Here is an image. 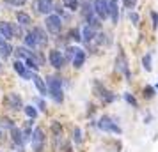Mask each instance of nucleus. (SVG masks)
Here are the masks:
<instances>
[{"label": "nucleus", "instance_id": "obj_10", "mask_svg": "<svg viewBox=\"0 0 158 152\" xmlns=\"http://www.w3.org/2000/svg\"><path fill=\"white\" fill-rule=\"evenodd\" d=\"M115 69H117V71H121V72H124V74H126V78H130L128 65H126V60H124V55H123V53L117 57V60H115Z\"/></svg>", "mask_w": 158, "mask_h": 152}, {"label": "nucleus", "instance_id": "obj_2", "mask_svg": "<svg viewBox=\"0 0 158 152\" xmlns=\"http://www.w3.org/2000/svg\"><path fill=\"white\" fill-rule=\"evenodd\" d=\"M68 57L71 58V64L75 67H82L85 62V51L80 48H68Z\"/></svg>", "mask_w": 158, "mask_h": 152}, {"label": "nucleus", "instance_id": "obj_4", "mask_svg": "<svg viewBox=\"0 0 158 152\" xmlns=\"http://www.w3.org/2000/svg\"><path fill=\"white\" fill-rule=\"evenodd\" d=\"M98 126H100V129L108 131V133H115V134H121V133H123L121 127H119L115 122H112V119H108V117H103Z\"/></svg>", "mask_w": 158, "mask_h": 152}, {"label": "nucleus", "instance_id": "obj_8", "mask_svg": "<svg viewBox=\"0 0 158 152\" xmlns=\"http://www.w3.org/2000/svg\"><path fill=\"white\" fill-rule=\"evenodd\" d=\"M108 16L112 18V21H119V7H117V0H108Z\"/></svg>", "mask_w": 158, "mask_h": 152}, {"label": "nucleus", "instance_id": "obj_31", "mask_svg": "<svg viewBox=\"0 0 158 152\" xmlns=\"http://www.w3.org/2000/svg\"><path fill=\"white\" fill-rule=\"evenodd\" d=\"M130 21L133 23V25H137L139 23V14L137 13H130Z\"/></svg>", "mask_w": 158, "mask_h": 152}, {"label": "nucleus", "instance_id": "obj_9", "mask_svg": "<svg viewBox=\"0 0 158 152\" xmlns=\"http://www.w3.org/2000/svg\"><path fill=\"white\" fill-rule=\"evenodd\" d=\"M0 36L4 37V39H13V36H15V32H13V25L7 23V21L0 23Z\"/></svg>", "mask_w": 158, "mask_h": 152}, {"label": "nucleus", "instance_id": "obj_26", "mask_svg": "<svg viewBox=\"0 0 158 152\" xmlns=\"http://www.w3.org/2000/svg\"><path fill=\"white\" fill-rule=\"evenodd\" d=\"M142 64H144V69H146V71H151V55L149 53L142 58Z\"/></svg>", "mask_w": 158, "mask_h": 152}, {"label": "nucleus", "instance_id": "obj_29", "mask_svg": "<svg viewBox=\"0 0 158 152\" xmlns=\"http://www.w3.org/2000/svg\"><path fill=\"white\" fill-rule=\"evenodd\" d=\"M153 92H155V88L153 87H146L144 88V95H146V97H153V95H155Z\"/></svg>", "mask_w": 158, "mask_h": 152}, {"label": "nucleus", "instance_id": "obj_23", "mask_svg": "<svg viewBox=\"0 0 158 152\" xmlns=\"http://www.w3.org/2000/svg\"><path fill=\"white\" fill-rule=\"evenodd\" d=\"M23 110H25V113H27L30 119H36L37 117V110L34 108V106H23Z\"/></svg>", "mask_w": 158, "mask_h": 152}, {"label": "nucleus", "instance_id": "obj_33", "mask_svg": "<svg viewBox=\"0 0 158 152\" xmlns=\"http://www.w3.org/2000/svg\"><path fill=\"white\" fill-rule=\"evenodd\" d=\"M124 97H126V101H128V103H131L133 106H137V101H135V99H133V97H131V95H130V94H126V95H124Z\"/></svg>", "mask_w": 158, "mask_h": 152}, {"label": "nucleus", "instance_id": "obj_27", "mask_svg": "<svg viewBox=\"0 0 158 152\" xmlns=\"http://www.w3.org/2000/svg\"><path fill=\"white\" fill-rule=\"evenodd\" d=\"M6 4H9V6H15V7H18V6H25V2L27 0H4Z\"/></svg>", "mask_w": 158, "mask_h": 152}, {"label": "nucleus", "instance_id": "obj_24", "mask_svg": "<svg viewBox=\"0 0 158 152\" xmlns=\"http://www.w3.org/2000/svg\"><path fill=\"white\" fill-rule=\"evenodd\" d=\"M64 4L69 11H77V9H78V2H77V0H64Z\"/></svg>", "mask_w": 158, "mask_h": 152}, {"label": "nucleus", "instance_id": "obj_20", "mask_svg": "<svg viewBox=\"0 0 158 152\" xmlns=\"http://www.w3.org/2000/svg\"><path fill=\"white\" fill-rule=\"evenodd\" d=\"M25 60H27V67H30L32 71H37V69H39V62L34 58V55H29Z\"/></svg>", "mask_w": 158, "mask_h": 152}, {"label": "nucleus", "instance_id": "obj_21", "mask_svg": "<svg viewBox=\"0 0 158 152\" xmlns=\"http://www.w3.org/2000/svg\"><path fill=\"white\" fill-rule=\"evenodd\" d=\"M11 53H13V48H11L7 43H2V44H0V55H2L4 58H7Z\"/></svg>", "mask_w": 158, "mask_h": 152}, {"label": "nucleus", "instance_id": "obj_13", "mask_svg": "<svg viewBox=\"0 0 158 152\" xmlns=\"http://www.w3.org/2000/svg\"><path fill=\"white\" fill-rule=\"evenodd\" d=\"M7 103H9V106H11L13 110L23 108V106H22V99H20V95H18V94H9L7 95Z\"/></svg>", "mask_w": 158, "mask_h": 152}, {"label": "nucleus", "instance_id": "obj_5", "mask_svg": "<svg viewBox=\"0 0 158 152\" xmlns=\"http://www.w3.org/2000/svg\"><path fill=\"white\" fill-rule=\"evenodd\" d=\"M32 147H34V150L36 152H41L43 150V143H44V136H43V129L41 127H36V129L32 131Z\"/></svg>", "mask_w": 158, "mask_h": 152}, {"label": "nucleus", "instance_id": "obj_15", "mask_svg": "<svg viewBox=\"0 0 158 152\" xmlns=\"http://www.w3.org/2000/svg\"><path fill=\"white\" fill-rule=\"evenodd\" d=\"M30 78H32V80H34V83H36L37 90H39V94H41V95H46V92H48V90H46V85H44V81L41 80V78H39V76H37V74H32V76H30Z\"/></svg>", "mask_w": 158, "mask_h": 152}, {"label": "nucleus", "instance_id": "obj_1", "mask_svg": "<svg viewBox=\"0 0 158 152\" xmlns=\"http://www.w3.org/2000/svg\"><path fill=\"white\" fill-rule=\"evenodd\" d=\"M44 27L50 30L52 34H59L60 29H62V20L59 14H48L46 20H44Z\"/></svg>", "mask_w": 158, "mask_h": 152}, {"label": "nucleus", "instance_id": "obj_34", "mask_svg": "<svg viewBox=\"0 0 158 152\" xmlns=\"http://www.w3.org/2000/svg\"><path fill=\"white\" fill-rule=\"evenodd\" d=\"M2 126H4V127H9V129L13 127V124H11V120H7V119H4V120H2Z\"/></svg>", "mask_w": 158, "mask_h": 152}, {"label": "nucleus", "instance_id": "obj_12", "mask_svg": "<svg viewBox=\"0 0 158 152\" xmlns=\"http://www.w3.org/2000/svg\"><path fill=\"white\" fill-rule=\"evenodd\" d=\"M15 71L18 72L20 76H22L23 80H29L30 76H32V72L27 71V69H25V65H23L22 62H20V60H16V62H15Z\"/></svg>", "mask_w": 158, "mask_h": 152}, {"label": "nucleus", "instance_id": "obj_25", "mask_svg": "<svg viewBox=\"0 0 158 152\" xmlns=\"http://www.w3.org/2000/svg\"><path fill=\"white\" fill-rule=\"evenodd\" d=\"M73 140H75V143H82V133H80L78 127L73 129Z\"/></svg>", "mask_w": 158, "mask_h": 152}, {"label": "nucleus", "instance_id": "obj_17", "mask_svg": "<svg viewBox=\"0 0 158 152\" xmlns=\"http://www.w3.org/2000/svg\"><path fill=\"white\" fill-rule=\"evenodd\" d=\"M25 46H27V48H32V50H36L37 46H39V44H37L36 36H34L32 32H29V34L25 36Z\"/></svg>", "mask_w": 158, "mask_h": 152}, {"label": "nucleus", "instance_id": "obj_3", "mask_svg": "<svg viewBox=\"0 0 158 152\" xmlns=\"http://www.w3.org/2000/svg\"><path fill=\"white\" fill-rule=\"evenodd\" d=\"M93 9H94V14L100 20L108 18V0H94Z\"/></svg>", "mask_w": 158, "mask_h": 152}, {"label": "nucleus", "instance_id": "obj_6", "mask_svg": "<svg viewBox=\"0 0 158 152\" xmlns=\"http://www.w3.org/2000/svg\"><path fill=\"white\" fill-rule=\"evenodd\" d=\"M50 64L53 65L55 69H62V67H64V64H66L64 55H62L59 50H52L50 51Z\"/></svg>", "mask_w": 158, "mask_h": 152}, {"label": "nucleus", "instance_id": "obj_36", "mask_svg": "<svg viewBox=\"0 0 158 152\" xmlns=\"http://www.w3.org/2000/svg\"><path fill=\"white\" fill-rule=\"evenodd\" d=\"M2 43H4V37L0 36V44H2Z\"/></svg>", "mask_w": 158, "mask_h": 152}, {"label": "nucleus", "instance_id": "obj_7", "mask_svg": "<svg viewBox=\"0 0 158 152\" xmlns=\"http://www.w3.org/2000/svg\"><path fill=\"white\" fill-rule=\"evenodd\" d=\"M34 7H36L37 13H41V14H50L52 9H53V2H52V0H36V2H34Z\"/></svg>", "mask_w": 158, "mask_h": 152}, {"label": "nucleus", "instance_id": "obj_37", "mask_svg": "<svg viewBox=\"0 0 158 152\" xmlns=\"http://www.w3.org/2000/svg\"><path fill=\"white\" fill-rule=\"evenodd\" d=\"M0 136H2V127H0Z\"/></svg>", "mask_w": 158, "mask_h": 152}, {"label": "nucleus", "instance_id": "obj_14", "mask_svg": "<svg viewBox=\"0 0 158 152\" xmlns=\"http://www.w3.org/2000/svg\"><path fill=\"white\" fill-rule=\"evenodd\" d=\"M32 34L36 36L37 44H46V43H48V37H46V34H44V30L41 29V27H36V29H32Z\"/></svg>", "mask_w": 158, "mask_h": 152}, {"label": "nucleus", "instance_id": "obj_28", "mask_svg": "<svg viewBox=\"0 0 158 152\" xmlns=\"http://www.w3.org/2000/svg\"><path fill=\"white\" fill-rule=\"evenodd\" d=\"M52 131H53V134H55V136H60V133H62V129H60V126H59L57 122L52 124Z\"/></svg>", "mask_w": 158, "mask_h": 152}, {"label": "nucleus", "instance_id": "obj_32", "mask_svg": "<svg viewBox=\"0 0 158 152\" xmlns=\"http://www.w3.org/2000/svg\"><path fill=\"white\" fill-rule=\"evenodd\" d=\"M71 37L75 39V41H80V39H82V37H80V32H78V30H71Z\"/></svg>", "mask_w": 158, "mask_h": 152}, {"label": "nucleus", "instance_id": "obj_19", "mask_svg": "<svg viewBox=\"0 0 158 152\" xmlns=\"http://www.w3.org/2000/svg\"><path fill=\"white\" fill-rule=\"evenodd\" d=\"M11 133H13V140H15L16 143H18L20 147H22V145H23V136H22V131H20V129H16L15 126H13V127H11Z\"/></svg>", "mask_w": 158, "mask_h": 152}, {"label": "nucleus", "instance_id": "obj_35", "mask_svg": "<svg viewBox=\"0 0 158 152\" xmlns=\"http://www.w3.org/2000/svg\"><path fill=\"white\" fill-rule=\"evenodd\" d=\"M37 104H39V110H46V108H44V103L41 101V99H39V101H37Z\"/></svg>", "mask_w": 158, "mask_h": 152}, {"label": "nucleus", "instance_id": "obj_11", "mask_svg": "<svg viewBox=\"0 0 158 152\" xmlns=\"http://www.w3.org/2000/svg\"><path fill=\"white\" fill-rule=\"evenodd\" d=\"M44 85H48V92H53V90H62V87H60V80L55 78V76H48Z\"/></svg>", "mask_w": 158, "mask_h": 152}, {"label": "nucleus", "instance_id": "obj_22", "mask_svg": "<svg viewBox=\"0 0 158 152\" xmlns=\"http://www.w3.org/2000/svg\"><path fill=\"white\" fill-rule=\"evenodd\" d=\"M15 53H16V57H18V58H27L29 55H32V53L27 50V48H16Z\"/></svg>", "mask_w": 158, "mask_h": 152}, {"label": "nucleus", "instance_id": "obj_30", "mask_svg": "<svg viewBox=\"0 0 158 152\" xmlns=\"http://www.w3.org/2000/svg\"><path fill=\"white\" fill-rule=\"evenodd\" d=\"M151 20H153V29L158 27V13H151Z\"/></svg>", "mask_w": 158, "mask_h": 152}, {"label": "nucleus", "instance_id": "obj_16", "mask_svg": "<svg viewBox=\"0 0 158 152\" xmlns=\"http://www.w3.org/2000/svg\"><path fill=\"white\" fill-rule=\"evenodd\" d=\"M82 37H84V41H85L87 44L91 43V41H94V29H91L89 25H85L84 30H82Z\"/></svg>", "mask_w": 158, "mask_h": 152}, {"label": "nucleus", "instance_id": "obj_18", "mask_svg": "<svg viewBox=\"0 0 158 152\" xmlns=\"http://www.w3.org/2000/svg\"><path fill=\"white\" fill-rule=\"evenodd\" d=\"M16 20H18V23H20L22 27H29L30 23H32V18H30L27 13H18V14H16Z\"/></svg>", "mask_w": 158, "mask_h": 152}]
</instances>
